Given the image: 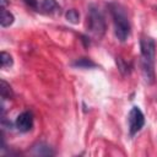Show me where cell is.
Returning a JSON list of instances; mask_svg holds the SVG:
<instances>
[{
  "label": "cell",
  "mask_w": 157,
  "mask_h": 157,
  "mask_svg": "<svg viewBox=\"0 0 157 157\" xmlns=\"http://www.w3.org/2000/svg\"><path fill=\"white\" fill-rule=\"evenodd\" d=\"M141 48V71L145 82L152 85L155 82V58H156V43L151 37H142L140 39Z\"/></svg>",
  "instance_id": "obj_1"
},
{
  "label": "cell",
  "mask_w": 157,
  "mask_h": 157,
  "mask_svg": "<svg viewBox=\"0 0 157 157\" xmlns=\"http://www.w3.org/2000/svg\"><path fill=\"white\" fill-rule=\"evenodd\" d=\"M108 9H109V12L113 17L115 37L120 42H125L128 39V37L130 36V31H131L129 17L126 15L125 9L118 2L108 4Z\"/></svg>",
  "instance_id": "obj_2"
},
{
  "label": "cell",
  "mask_w": 157,
  "mask_h": 157,
  "mask_svg": "<svg viewBox=\"0 0 157 157\" xmlns=\"http://www.w3.org/2000/svg\"><path fill=\"white\" fill-rule=\"evenodd\" d=\"M86 20H87L86 26H87V29L90 31V33H92L94 37L102 38L105 33L107 25H105L104 16L97 5H94V4L88 5Z\"/></svg>",
  "instance_id": "obj_3"
},
{
  "label": "cell",
  "mask_w": 157,
  "mask_h": 157,
  "mask_svg": "<svg viewBox=\"0 0 157 157\" xmlns=\"http://www.w3.org/2000/svg\"><path fill=\"white\" fill-rule=\"evenodd\" d=\"M129 132L131 136H134L136 132H139L144 124H145V117L144 113L141 112V109L139 107H132L130 113H129Z\"/></svg>",
  "instance_id": "obj_4"
},
{
  "label": "cell",
  "mask_w": 157,
  "mask_h": 157,
  "mask_svg": "<svg viewBox=\"0 0 157 157\" xmlns=\"http://www.w3.org/2000/svg\"><path fill=\"white\" fill-rule=\"evenodd\" d=\"M16 128L22 131V132H27L32 129L33 126V115L31 112L25 110L22 113L18 114V117L16 118Z\"/></svg>",
  "instance_id": "obj_5"
},
{
  "label": "cell",
  "mask_w": 157,
  "mask_h": 157,
  "mask_svg": "<svg viewBox=\"0 0 157 157\" xmlns=\"http://www.w3.org/2000/svg\"><path fill=\"white\" fill-rule=\"evenodd\" d=\"M29 152H31V155H33V156H43V157H48V156H53V155H54L53 148H52L48 144H45V142H43V141L36 142V144L32 146V148H31Z\"/></svg>",
  "instance_id": "obj_6"
},
{
  "label": "cell",
  "mask_w": 157,
  "mask_h": 157,
  "mask_svg": "<svg viewBox=\"0 0 157 157\" xmlns=\"http://www.w3.org/2000/svg\"><path fill=\"white\" fill-rule=\"evenodd\" d=\"M15 21V17L13 15L7 11L6 9H2L1 10V18H0V23H1V27H9L10 25H12Z\"/></svg>",
  "instance_id": "obj_7"
},
{
  "label": "cell",
  "mask_w": 157,
  "mask_h": 157,
  "mask_svg": "<svg viewBox=\"0 0 157 157\" xmlns=\"http://www.w3.org/2000/svg\"><path fill=\"white\" fill-rule=\"evenodd\" d=\"M71 65L75 66V67H81V69H91V67H96V64H94L91 59H87V58H80V59H76L75 61H72Z\"/></svg>",
  "instance_id": "obj_8"
},
{
  "label": "cell",
  "mask_w": 157,
  "mask_h": 157,
  "mask_svg": "<svg viewBox=\"0 0 157 157\" xmlns=\"http://www.w3.org/2000/svg\"><path fill=\"white\" fill-rule=\"evenodd\" d=\"M0 94H1V98L2 99H10L13 96L12 90H11V86L5 80H1L0 81Z\"/></svg>",
  "instance_id": "obj_9"
},
{
  "label": "cell",
  "mask_w": 157,
  "mask_h": 157,
  "mask_svg": "<svg viewBox=\"0 0 157 157\" xmlns=\"http://www.w3.org/2000/svg\"><path fill=\"white\" fill-rule=\"evenodd\" d=\"M40 7L44 12L47 13H52L54 11H56L59 9V5L56 2V0H42Z\"/></svg>",
  "instance_id": "obj_10"
},
{
  "label": "cell",
  "mask_w": 157,
  "mask_h": 157,
  "mask_svg": "<svg viewBox=\"0 0 157 157\" xmlns=\"http://www.w3.org/2000/svg\"><path fill=\"white\" fill-rule=\"evenodd\" d=\"M65 17H66V20H67L70 23H72V25H76V23H78V21H80V13H78L75 9L67 10L66 13H65Z\"/></svg>",
  "instance_id": "obj_11"
},
{
  "label": "cell",
  "mask_w": 157,
  "mask_h": 157,
  "mask_svg": "<svg viewBox=\"0 0 157 157\" xmlns=\"http://www.w3.org/2000/svg\"><path fill=\"white\" fill-rule=\"evenodd\" d=\"M0 60H1V66L2 67H10L12 64H13V60H12V56L6 53V52H1L0 54Z\"/></svg>",
  "instance_id": "obj_12"
},
{
  "label": "cell",
  "mask_w": 157,
  "mask_h": 157,
  "mask_svg": "<svg viewBox=\"0 0 157 157\" xmlns=\"http://www.w3.org/2000/svg\"><path fill=\"white\" fill-rule=\"evenodd\" d=\"M117 65H118V69L119 71L123 74V75H126L130 72V69H129V65L121 59V58H118L117 56Z\"/></svg>",
  "instance_id": "obj_13"
},
{
  "label": "cell",
  "mask_w": 157,
  "mask_h": 157,
  "mask_svg": "<svg viewBox=\"0 0 157 157\" xmlns=\"http://www.w3.org/2000/svg\"><path fill=\"white\" fill-rule=\"evenodd\" d=\"M26 1V4L29 6V7H32V9H37L38 7V1L37 0H25Z\"/></svg>",
  "instance_id": "obj_14"
},
{
  "label": "cell",
  "mask_w": 157,
  "mask_h": 157,
  "mask_svg": "<svg viewBox=\"0 0 157 157\" xmlns=\"http://www.w3.org/2000/svg\"><path fill=\"white\" fill-rule=\"evenodd\" d=\"M82 42L85 43V47H88V45H90V40H88V38L85 37V36H82Z\"/></svg>",
  "instance_id": "obj_15"
},
{
  "label": "cell",
  "mask_w": 157,
  "mask_h": 157,
  "mask_svg": "<svg viewBox=\"0 0 157 157\" xmlns=\"http://www.w3.org/2000/svg\"><path fill=\"white\" fill-rule=\"evenodd\" d=\"M7 4H9V0H1V9H6Z\"/></svg>",
  "instance_id": "obj_16"
}]
</instances>
